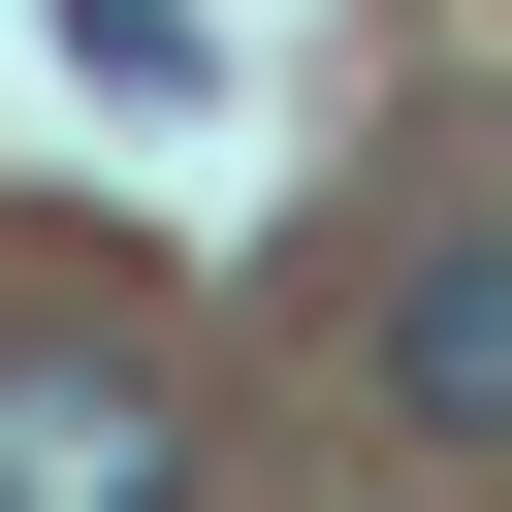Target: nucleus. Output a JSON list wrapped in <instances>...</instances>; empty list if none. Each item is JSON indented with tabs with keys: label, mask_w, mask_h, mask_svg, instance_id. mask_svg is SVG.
Returning <instances> with one entry per match:
<instances>
[{
	"label": "nucleus",
	"mask_w": 512,
	"mask_h": 512,
	"mask_svg": "<svg viewBox=\"0 0 512 512\" xmlns=\"http://www.w3.org/2000/svg\"><path fill=\"white\" fill-rule=\"evenodd\" d=\"M0 512H192V416H160V352H0Z\"/></svg>",
	"instance_id": "nucleus-1"
},
{
	"label": "nucleus",
	"mask_w": 512,
	"mask_h": 512,
	"mask_svg": "<svg viewBox=\"0 0 512 512\" xmlns=\"http://www.w3.org/2000/svg\"><path fill=\"white\" fill-rule=\"evenodd\" d=\"M384 384H416L448 448H512V224H448V256L384 288Z\"/></svg>",
	"instance_id": "nucleus-2"
}]
</instances>
